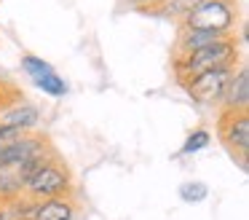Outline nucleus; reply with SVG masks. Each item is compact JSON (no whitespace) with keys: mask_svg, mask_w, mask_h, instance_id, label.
<instances>
[{"mask_svg":"<svg viewBox=\"0 0 249 220\" xmlns=\"http://www.w3.org/2000/svg\"><path fill=\"white\" fill-rule=\"evenodd\" d=\"M236 70L238 67H225V70H214V73H204V75H198V78L185 80V83H179V86L188 91V97L193 102L214 107V105L222 102L225 89H228V83H231V78H233Z\"/></svg>","mask_w":249,"mask_h":220,"instance_id":"5","label":"nucleus"},{"mask_svg":"<svg viewBox=\"0 0 249 220\" xmlns=\"http://www.w3.org/2000/svg\"><path fill=\"white\" fill-rule=\"evenodd\" d=\"M217 137L225 145V150L233 156L241 169L249 164V110H231L220 107L217 116Z\"/></svg>","mask_w":249,"mask_h":220,"instance_id":"4","label":"nucleus"},{"mask_svg":"<svg viewBox=\"0 0 249 220\" xmlns=\"http://www.w3.org/2000/svg\"><path fill=\"white\" fill-rule=\"evenodd\" d=\"M40 121V110L33 105H17V107H8V110L0 113V126H14V129H22V132H33Z\"/></svg>","mask_w":249,"mask_h":220,"instance_id":"8","label":"nucleus"},{"mask_svg":"<svg viewBox=\"0 0 249 220\" xmlns=\"http://www.w3.org/2000/svg\"><path fill=\"white\" fill-rule=\"evenodd\" d=\"M204 3H209V0H163V3L153 5L147 14L150 16H166V19H172L174 24H177L185 14H190L193 8H198V5H204Z\"/></svg>","mask_w":249,"mask_h":220,"instance_id":"9","label":"nucleus"},{"mask_svg":"<svg viewBox=\"0 0 249 220\" xmlns=\"http://www.w3.org/2000/svg\"><path fill=\"white\" fill-rule=\"evenodd\" d=\"M241 21V8L238 0H209V3L193 8L177 21V27L185 30H201V32H220V35H233V30Z\"/></svg>","mask_w":249,"mask_h":220,"instance_id":"3","label":"nucleus"},{"mask_svg":"<svg viewBox=\"0 0 249 220\" xmlns=\"http://www.w3.org/2000/svg\"><path fill=\"white\" fill-rule=\"evenodd\" d=\"M72 175L70 166L65 164L59 153H54L27 182H24L22 199L27 201H46V199H59V196H72Z\"/></svg>","mask_w":249,"mask_h":220,"instance_id":"2","label":"nucleus"},{"mask_svg":"<svg viewBox=\"0 0 249 220\" xmlns=\"http://www.w3.org/2000/svg\"><path fill=\"white\" fill-rule=\"evenodd\" d=\"M33 83L38 86V89H43L46 94H51V97H62L67 91L65 78H59L56 73H49V75H43V78H35Z\"/></svg>","mask_w":249,"mask_h":220,"instance_id":"13","label":"nucleus"},{"mask_svg":"<svg viewBox=\"0 0 249 220\" xmlns=\"http://www.w3.org/2000/svg\"><path fill=\"white\" fill-rule=\"evenodd\" d=\"M220 107H231V110H247L249 107V75H247V64L244 62L238 64V70L233 73Z\"/></svg>","mask_w":249,"mask_h":220,"instance_id":"7","label":"nucleus"},{"mask_svg":"<svg viewBox=\"0 0 249 220\" xmlns=\"http://www.w3.org/2000/svg\"><path fill=\"white\" fill-rule=\"evenodd\" d=\"M206 193H209V188H206L201 180H190V182H182V185H179V199L188 201V204L204 201Z\"/></svg>","mask_w":249,"mask_h":220,"instance_id":"12","label":"nucleus"},{"mask_svg":"<svg viewBox=\"0 0 249 220\" xmlns=\"http://www.w3.org/2000/svg\"><path fill=\"white\" fill-rule=\"evenodd\" d=\"M161 3H163V0H161ZM156 5H158V3H156ZM145 14H147V11H145Z\"/></svg>","mask_w":249,"mask_h":220,"instance_id":"16","label":"nucleus"},{"mask_svg":"<svg viewBox=\"0 0 249 220\" xmlns=\"http://www.w3.org/2000/svg\"><path fill=\"white\" fill-rule=\"evenodd\" d=\"M241 59V38L231 35L222 38V40L204 46L193 54H185V57H174L172 59V70H174V80L185 83V80H193L204 73H214V70H225V67H238Z\"/></svg>","mask_w":249,"mask_h":220,"instance_id":"1","label":"nucleus"},{"mask_svg":"<svg viewBox=\"0 0 249 220\" xmlns=\"http://www.w3.org/2000/svg\"><path fill=\"white\" fill-rule=\"evenodd\" d=\"M126 3H129L131 8H137V11H142V14H145V11H150L153 5L161 3V0H126Z\"/></svg>","mask_w":249,"mask_h":220,"instance_id":"15","label":"nucleus"},{"mask_svg":"<svg viewBox=\"0 0 249 220\" xmlns=\"http://www.w3.org/2000/svg\"><path fill=\"white\" fill-rule=\"evenodd\" d=\"M22 67H24V73L30 75V78H43V75H49V73H54V67H51L49 62H43L40 57H33V54H24L22 57Z\"/></svg>","mask_w":249,"mask_h":220,"instance_id":"11","label":"nucleus"},{"mask_svg":"<svg viewBox=\"0 0 249 220\" xmlns=\"http://www.w3.org/2000/svg\"><path fill=\"white\" fill-rule=\"evenodd\" d=\"M24 100H27V97H24V91L19 89V86L14 83V80L0 78V113H3V110H8V107L22 105Z\"/></svg>","mask_w":249,"mask_h":220,"instance_id":"10","label":"nucleus"},{"mask_svg":"<svg viewBox=\"0 0 249 220\" xmlns=\"http://www.w3.org/2000/svg\"><path fill=\"white\" fill-rule=\"evenodd\" d=\"M209 142H212V134L206 132V129H196V132L190 134L188 140H185V145H182V153L188 156V153H196V150H204Z\"/></svg>","mask_w":249,"mask_h":220,"instance_id":"14","label":"nucleus"},{"mask_svg":"<svg viewBox=\"0 0 249 220\" xmlns=\"http://www.w3.org/2000/svg\"><path fill=\"white\" fill-rule=\"evenodd\" d=\"M222 38H231V35L177 27V38H174V46H172V59L174 57H185V54H193V51H198V48H204V46H212V43L222 40Z\"/></svg>","mask_w":249,"mask_h":220,"instance_id":"6","label":"nucleus"}]
</instances>
